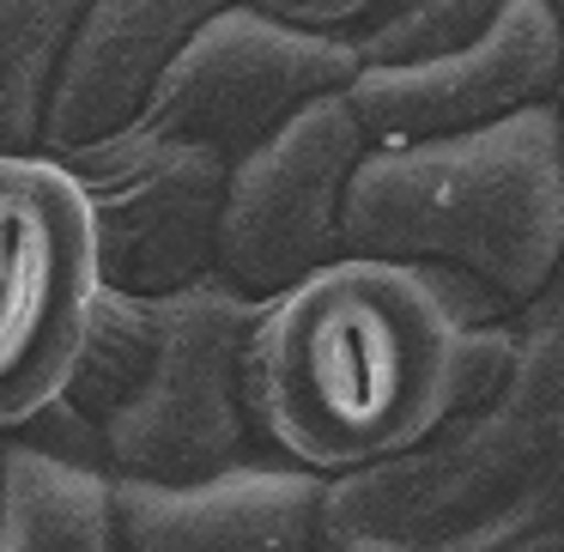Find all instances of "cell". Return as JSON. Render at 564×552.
<instances>
[{
	"label": "cell",
	"instance_id": "6da1fadb",
	"mask_svg": "<svg viewBox=\"0 0 564 552\" xmlns=\"http://www.w3.org/2000/svg\"><path fill=\"white\" fill-rule=\"evenodd\" d=\"M479 304L449 273L340 256L268 297L249 340V407L273 462L358 474L413 455L467 401Z\"/></svg>",
	"mask_w": 564,
	"mask_h": 552
},
{
	"label": "cell",
	"instance_id": "7a4b0ae2",
	"mask_svg": "<svg viewBox=\"0 0 564 552\" xmlns=\"http://www.w3.org/2000/svg\"><path fill=\"white\" fill-rule=\"evenodd\" d=\"M261 297L225 273L164 297L104 292L62 407L19 443L98 467L110 486H207L261 462L249 340Z\"/></svg>",
	"mask_w": 564,
	"mask_h": 552
},
{
	"label": "cell",
	"instance_id": "3957f363",
	"mask_svg": "<svg viewBox=\"0 0 564 552\" xmlns=\"http://www.w3.org/2000/svg\"><path fill=\"white\" fill-rule=\"evenodd\" d=\"M346 256L449 273L479 310L534 304L564 268L558 104L474 134L370 147L346 195Z\"/></svg>",
	"mask_w": 564,
	"mask_h": 552
},
{
	"label": "cell",
	"instance_id": "277c9868",
	"mask_svg": "<svg viewBox=\"0 0 564 552\" xmlns=\"http://www.w3.org/2000/svg\"><path fill=\"white\" fill-rule=\"evenodd\" d=\"M104 249L79 176L50 152L0 159V437L55 413L104 310Z\"/></svg>",
	"mask_w": 564,
	"mask_h": 552
},
{
	"label": "cell",
	"instance_id": "5b68a950",
	"mask_svg": "<svg viewBox=\"0 0 564 552\" xmlns=\"http://www.w3.org/2000/svg\"><path fill=\"white\" fill-rule=\"evenodd\" d=\"M377 147L352 98L334 91L297 110L249 159L231 164L219 219V273L249 297H280L346 256V195Z\"/></svg>",
	"mask_w": 564,
	"mask_h": 552
},
{
	"label": "cell",
	"instance_id": "8992f818",
	"mask_svg": "<svg viewBox=\"0 0 564 552\" xmlns=\"http://www.w3.org/2000/svg\"><path fill=\"white\" fill-rule=\"evenodd\" d=\"M62 164L91 201L110 292L164 297L219 273L231 159L152 122H134L98 147L67 152Z\"/></svg>",
	"mask_w": 564,
	"mask_h": 552
},
{
	"label": "cell",
	"instance_id": "52a82bcc",
	"mask_svg": "<svg viewBox=\"0 0 564 552\" xmlns=\"http://www.w3.org/2000/svg\"><path fill=\"white\" fill-rule=\"evenodd\" d=\"M352 79H358L352 37L280 25V19L237 0V7L213 13L195 31V43L176 55L147 122L237 164L268 134H280L297 110L346 91Z\"/></svg>",
	"mask_w": 564,
	"mask_h": 552
},
{
	"label": "cell",
	"instance_id": "ba28073f",
	"mask_svg": "<svg viewBox=\"0 0 564 552\" xmlns=\"http://www.w3.org/2000/svg\"><path fill=\"white\" fill-rule=\"evenodd\" d=\"M558 79L564 25L552 0H510V13L467 50L413 67H358L346 98L377 147H413V140L498 128L534 104H552Z\"/></svg>",
	"mask_w": 564,
	"mask_h": 552
},
{
	"label": "cell",
	"instance_id": "9c48e42d",
	"mask_svg": "<svg viewBox=\"0 0 564 552\" xmlns=\"http://www.w3.org/2000/svg\"><path fill=\"white\" fill-rule=\"evenodd\" d=\"M225 7L237 0H91L67 43L62 79H55L43 152L67 159V152L147 122L176 55Z\"/></svg>",
	"mask_w": 564,
	"mask_h": 552
},
{
	"label": "cell",
	"instance_id": "30bf717a",
	"mask_svg": "<svg viewBox=\"0 0 564 552\" xmlns=\"http://www.w3.org/2000/svg\"><path fill=\"white\" fill-rule=\"evenodd\" d=\"M328 479L249 462L207 486H116L122 552H328Z\"/></svg>",
	"mask_w": 564,
	"mask_h": 552
},
{
	"label": "cell",
	"instance_id": "8fae6325",
	"mask_svg": "<svg viewBox=\"0 0 564 552\" xmlns=\"http://www.w3.org/2000/svg\"><path fill=\"white\" fill-rule=\"evenodd\" d=\"M0 552H122L116 486L13 437L0 467Z\"/></svg>",
	"mask_w": 564,
	"mask_h": 552
},
{
	"label": "cell",
	"instance_id": "7c38bea8",
	"mask_svg": "<svg viewBox=\"0 0 564 552\" xmlns=\"http://www.w3.org/2000/svg\"><path fill=\"white\" fill-rule=\"evenodd\" d=\"M91 0H0V159L43 152L67 43Z\"/></svg>",
	"mask_w": 564,
	"mask_h": 552
},
{
	"label": "cell",
	"instance_id": "4fadbf2b",
	"mask_svg": "<svg viewBox=\"0 0 564 552\" xmlns=\"http://www.w3.org/2000/svg\"><path fill=\"white\" fill-rule=\"evenodd\" d=\"M503 13H510V0H382L352 31V50L358 67L437 62V55H455L474 37H486Z\"/></svg>",
	"mask_w": 564,
	"mask_h": 552
},
{
	"label": "cell",
	"instance_id": "5bb4252c",
	"mask_svg": "<svg viewBox=\"0 0 564 552\" xmlns=\"http://www.w3.org/2000/svg\"><path fill=\"white\" fill-rule=\"evenodd\" d=\"M256 13L280 19V25H297V31H322V37H352L382 0H243Z\"/></svg>",
	"mask_w": 564,
	"mask_h": 552
},
{
	"label": "cell",
	"instance_id": "9a60e30c",
	"mask_svg": "<svg viewBox=\"0 0 564 552\" xmlns=\"http://www.w3.org/2000/svg\"><path fill=\"white\" fill-rule=\"evenodd\" d=\"M552 13H558V25H564V0H552ZM558 116H564V79H558Z\"/></svg>",
	"mask_w": 564,
	"mask_h": 552
},
{
	"label": "cell",
	"instance_id": "2e32d148",
	"mask_svg": "<svg viewBox=\"0 0 564 552\" xmlns=\"http://www.w3.org/2000/svg\"><path fill=\"white\" fill-rule=\"evenodd\" d=\"M0 467H7V450H0Z\"/></svg>",
	"mask_w": 564,
	"mask_h": 552
}]
</instances>
